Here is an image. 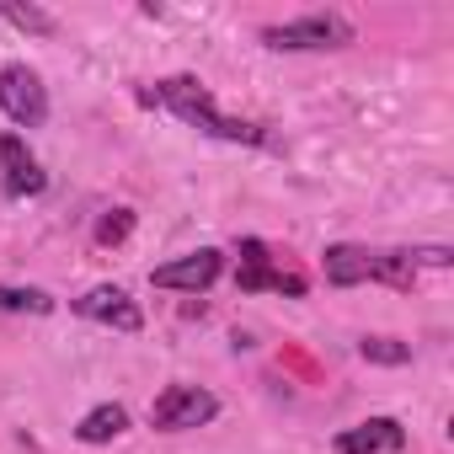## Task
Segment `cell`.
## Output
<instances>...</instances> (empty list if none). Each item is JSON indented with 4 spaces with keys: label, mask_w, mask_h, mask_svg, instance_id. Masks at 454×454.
<instances>
[{
    "label": "cell",
    "mask_w": 454,
    "mask_h": 454,
    "mask_svg": "<svg viewBox=\"0 0 454 454\" xmlns=\"http://www.w3.org/2000/svg\"><path fill=\"white\" fill-rule=\"evenodd\" d=\"M0 176H6V192H12V198H38V192L49 187L43 166L27 155V145H22L17 134H0Z\"/></svg>",
    "instance_id": "cell-7"
},
{
    "label": "cell",
    "mask_w": 454,
    "mask_h": 454,
    "mask_svg": "<svg viewBox=\"0 0 454 454\" xmlns=\"http://www.w3.org/2000/svg\"><path fill=\"white\" fill-rule=\"evenodd\" d=\"M395 449H406V427L395 417H369L337 433V454H395Z\"/></svg>",
    "instance_id": "cell-8"
},
{
    "label": "cell",
    "mask_w": 454,
    "mask_h": 454,
    "mask_svg": "<svg viewBox=\"0 0 454 454\" xmlns=\"http://www.w3.org/2000/svg\"><path fill=\"white\" fill-rule=\"evenodd\" d=\"M374 262H380V252H369V247H326V284H337V289L369 284Z\"/></svg>",
    "instance_id": "cell-10"
},
{
    "label": "cell",
    "mask_w": 454,
    "mask_h": 454,
    "mask_svg": "<svg viewBox=\"0 0 454 454\" xmlns=\"http://www.w3.org/2000/svg\"><path fill=\"white\" fill-rule=\"evenodd\" d=\"M0 310H27V316H49L54 300L43 289H0Z\"/></svg>",
    "instance_id": "cell-14"
},
{
    "label": "cell",
    "mask_w": 454,
    "mask_h": 454,
    "mask_svg": "<svg viewBox=\"0 0 454 454\" xmlns=\"http://www.w3.org/2000/svg\"><path fill=\"white\" fill-rule=\"evenodd\" d=\"M145 102H166L182 123H192V129H203V134H214V139H231V145H262V129H252V123H241V118H224V113L214 107L208 86L192 81V75H171V81H160L155 91H145Z\"/></svg>",
    "instance_id": "cell-1"
},
{
    "label": "cell",
    "mask_w": 454,
    "mask_h": 454,
    "mask_svg": "<svg viewBox=\"0 0 454 454\" xmlns=\"http://www.w3.org/2000/svg\"><path fill=\"white\" fill-rule=\"evenodd\" d=\"M374 284L411 289V284H417V257H411V252H380V262H374Z\"/></svg>",
    "instance_id": "cell-12"
},
{
    "label": "cell",
    "mask_w": 454,
    "mask_h": 454,
    "mask_svg": "<svg viewBox=\"0 0 454 454\" xmlns=\"http://www.w3.org/2000/svg\"><path fill=\"white\" fill-rule=\"evenodd\" d=\"M358 353H364L369 364H385V369L411 364V348H406V342H395V337H364V342H358Z\"/></svg>",
    "instance_id": "cell-13"
},
{
    "label": "cell",
    "mask_w": 454,
    "mask_h": 454,
    "mask_svg": "<svg viewBox=\"0 0 454 454\" xmlns=\"http://www.w3.org/2000/svg\"><path fill=\"white\" fill-rule=\"evenodd\" d=\"M129 231H134V214H129V208H113V214L97 224V241H102V247H118V241H129Z\"/></svg>",
    "instance_id": "cell-16"
},
{
    "label": "cell",
    "mask_w": 454,
    "mask_h": 454,
    "mask_svg": "<svg viewBox=\"0 0 454 454\" xmlns=\"http://www.w3.org/2000/svg\"><path fill=\"white\" fill-rule=\"evenodd\" d=\"M241 289H278V294H305V278L300 273H278V268H268V247L262 241H241Z\"/></svg>",
    "instance_id": "cell-9"
},
{
    "label": "cell",
    "mask_w": 454,
    "mask_h": 454,
    "mask_svg": "<svg viewBox=\"0 0 454 454\" xmlns=\"http://www.w3.org/2000/svg\"><path fill=\"white\" fill-rule=\"evenodd\" d=\"M0 17H6L12 27H22V33H38V38H49V33H54V17H49V12H38V6H0Z\"/></svg>",
    "instance_id": "cell-15"
},
{
    "label": "cell",
    "mask_w": 454,
    "mask_h": 454,
    "mask_svg": "<svg viewBox=\"0 0 454 454\" xmlns=\"http://www.w3.org/2000/svg\"><path fill=\"white\" fill-rule=\"evenodd\" d=\"M123 427H129V411H123L118 401H102L97 411H86V417H81L75 438H81V443H113Z\"/></svg>",
    "instance_id": "cell-11"
},
{
    "label": "cell",
    "mask_w": 454,
    "mask_h": 454,
    "mask_svg": "<svg viewBox=\"0 0 454 454\" xmlns=\"http://www.w3.org/2000/svg\"><path fill=\"white\" fill-rule=\"evenodd\" d=\"M75 310L86 316V321H102V326H118V332H139L145 326V310L118 289V284H102V289H91V294H81L75 300Z\"/></svg>",
    "instance_id": "cell-6"
},
{
    "label": "cell",
    "mask_w": 454,
    "mask_h": 454,
    "mask_svg": "<svg viewBox=\"0 0 454 454\" xmlns=\"http://www.w3.org/2000/svg\"><path fill=\"white\" fill-rule=\"evenodd\" d=\"M348 38H353V27L332 12H316V17H300V22H284V27H262L268 49H342Z\"/></svg>",
    "instance_id": "cell-4"
},
{
    "label": "cell",
    "mask_w": 454,
    "mask_h": 454,
    "mask_svg": "<svg viewBox=\"0 0 454 454\" xmlns=\"http://www.w3.org/2000/svg\"><path fill=\"white\" fill-rule=\"evenodd\" d=\"M0 113H6L12 123H22V129H43L49 91H43L38 70H27V65H6V70H0Z\"/></svg>",
    "instance_id": "cell-3"
},
{
    "label": "cell",
    "mask_w": 454,
    "mask_h": 454,
    "mask_svg": "<svg viewBox=\"0 0 454 454\" xmlns=\"http://www.w3.org/2000/svg\"><path fill=\"white\" fill-rule=\"evenodd\" d=\"M214 411H219V401H214L203 385H166V390L155 395V406H150V427H160V433H182V427H203V422H214Z\"/></svg>",
    "instance_id": "cell-2"
},
{
    "label": "cell",
    "mask_w": 454,
    "mask_h": 454,
    "mask_svg": "<svg viewBox=\"0 0 454 454\" xmlns=\"http://www.w3.org/2000/svg\"><path fill=\"white\" fill-rule=\"evenodd\" d=\"M219 273H224V257H219L214 247H203V252H187V257H176V262H160V268H150V284H155V289L203 294V289H208Z\"/></svg>",
    "instance_id": "cell-5"
}]
</instances>
